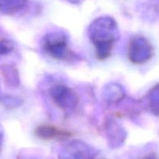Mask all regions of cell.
Returning a JSON list of instances; mask_svg holds the SVG:
<instances>
[{
	"label": "cell",
	"instance_id": "1",
	"mask_svg": "<svg viewBox=\"0 0 159 159\" xmlns=\"http://www.w3.org/2000/svg\"><path fill=\"white\" fill-rule=\"evenodd\" d=\"M89 36L96 51L97 58L105 60L110 56L112 47L118 37L116 22L110 17H101L91 23Z\"/></svg>",
	"mask_w": 159,
	"mask_h": 159
},
{
	"label": "cell",
	"instance_id": "2",
	"mask_svg": "<svg viewBox=\"0 0 159 159\" xmlns=\"http://www.w3.org/2000/svg\"><path fill=\"white\" fill-rule=\"evenodd\" d=\"M42 45L45 52L57 60L67 61L75 56L69 48L66 37L63 34L58 33L48 34L44 38Z\"/></svg>",
	"mask_w": 159,
	"mask_h": 159
},
{
	"label": "cell",
	"instance_id": "3",
	"mask_svg": "<svg viewBox=\"0 0 159 159\" xmlns=\"http://www.w3.org/2000/svg\"><path fill=\"white\" fill-rule=\"evenodd\" d=\"M128 55L129 61L132 63L143 64L152 57V46L146 38L137 36L131 39L129 42Z\"/></svg>",
	"mask_w": 159,
	"mask_h": 159
},
{
	"label": "cell",
	"instance_id": "4",
	"mask_svg": "<svg viewBox=\"0 0 159 159\" xmlns=\"http://www.w3.org/2000/svg\"><path fill=\"white\" fill-rule=\"evenodd\" d=\"M50 93L55 103L63 110H72L77 105V96L65 85H55L51 88Z\"/></svg>",
	"mask_w": 159,
	"mask_h": 159
},
{
	"label": "cell",
	"instance_id": "5",
	"mask_svg": "<svg viewBox=\"0 0 159 159\" xmlns=\"http://www.w3.org/2000/svg\"><path fill=\"white\" fill-rule=\"evenodd\" d=\"M36 136L43 140H53L58 138H65L72 136L73 134L67 130L59 129L54 126L51 125H41L37 127L35 130Z\"/></svg>",
	"mask_w": 159,
	"mask_h": 159
},
{
	"label": "cell",
	"instance_id": "6",
	"mask_svg": "<svg viewBox=\"0 0 159 159\" xmlns=\"http://www.w3.org/2000/svg\"><path fill=\"white\" fill-rule=\"evenodd\" d=\"M27 0H0V12L13 14L19 12L26 4Z\"/></svg>",
	"mask_w": 159,
	"mask_h": 159
},
{
	"label": "cell",
	"instance_id": "7",
	"mask_svg": "<svg viewBox=\"0 0 159 159\" xmlns=\"http://www.w3.org/2000/svg\"><path fill=\"white\" fill-rule=\"evenodd\" d=\"M1 71L4 79L7 83L11 84V85H13V84H17V79H18L17 76H15L17 71H14L12 68H9V67H3Z\"/></svg>",
	"mask_w": 159,
	"mask_h": 159
},
{
	"label": "cell",
	"instance_id": "8",
	"mask_svg": "<svg viewBox=\"0 0 159 159\" xmlns=\"http://www.w3.org/2000/svg\"><path fill=\"white\" fill-rule=\"evenodd\" d=\"M13 44L9 40L3 39L0 40V57L8 54L13 50Z\"/></svg>",
	"mask_w": 159,
	"mask_h": 159
},
{
	"label": "cell",
	"instance_id": "9",
	"mask_svg": "<svg viewBox=\"0 0 159 159\" xmlns=\"http://www.w3.org/2000/svg\"><path fill=\"white\" fill-rule=\"evenodd\" d=\"M69 1L72 2L76 3V2H80V0H69Z\"/></svg>",
	"mask_w": 159,
	"mask_h": 159
},
{
	"label": "cell",
	"instance_id": "10",
	"mask_svg": "<svg viewBox=\"0 0 159 159\" xmlns=\"http://www.w3.org/2000/svg\"><path fill=\"white\" fill-rule=\"evenodd\" d=\"M1 140H2V138H1V136H0V144H1Z\"/></svg>",
	"mask_w": 159,
	"mask_h": 159
}]
</instances>
